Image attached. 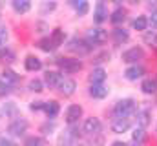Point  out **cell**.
Segmentation results:
<instances>
[{
	"mask_svg": "<svg viewBox=\"0 0 157 146\" xmlns=\"http://www.w3.org/2000/svg\"><path fill=\"white\" fill-rule=\"evenodd\" d=\"M44 113L49 117V119H53V117H57L59 115V110H60V106H59V102L57 101H48V102H44Z\"/></svg>",
	"mask_w": 157,
	"mask_h": 146,
	"instance_id": "obj_17",
	"label": "cell"
},
{
	"mask_svg": "<svg viewBox=\"0 0 157 146\" xmlns=\"http://www.w3.org/2000/svg\"><path fill=\"white\" fill-rule=\"evenodd\" d=\"M57 88H59V91H60L64 97H70V95H73V93H75L77 84H75V80H73V79H64V77H62V80H60V84H59Z\"/></svg>",
	"mask_w": 157,
	"mask_h": 146,
	"instance_id": "obj_7",
	"label": "cell"
},
{
	"mask_svg": "<svg viewBox=\"0 0 157 146\" xmlns=\"http://www.w3.org/2000/svg\"><path fill=\"white\" fill-rule=\"evenodd\" d=\"M144 75V68L143 66H132V68H128L126 71H124V77L128 79V80H137V79H141Z\"/></svg>",
	"mask_w": 157,
	"mask_h": 146,
	"instance_id": "obj_18",
	"label": "cell"
},
{
	"mask_svg": "<svg viewBox=\"0 0 157 146\" xmlns=\"http://www.w3.org/2000/svg\"><path fill=\"white\" fill-rule=\"evenodd\" d=\"M90 95L93 99H104V97H108V88L104 84H91L90 86Z\"/></svg>",
	"mask_w": 157,
	"mask_h": 146,
	"instance_id": "obj_13",
	"label": "cell"
},
{
	"mask_svg": "<svg viewBox=\"0 0 157 146\" xmlns=\"http://www.w3.org/2000/svg\"><path fill=\"white\" fill-rule=\"evenodd\" d=\"M73 9H75V13H77L78 17H84L86 13H88V9H90V4H88V0H70L68 2Z\"/></svg>",
	"mask_w": 157,
	"mask_h": 146,
	"instance_id": "obj_12",
	"label": "cell"
},
{
	"mask_svg": "<svg viewBox=\"0 0 157 146\" xmlns=\"http://www.w3.org/2000/svg\"><path fill=\"white\" fill-rule=\"evenodd\" d=\"M24 66H26V70H28V71H39L40 68H42V62H40L39 57L29 55V57L24 60Z\"/></svg>",
	"mask_w": 157,
	"mask_h": 146,
	"instance_id": "obj_20",
	"label": "cell"
},
{
	"mask_svg": "<svg viewBox=\"0 0 157 146\" xmlns=\"http://www.w3.org/2000/svg\"><path fill=\"white\" fill-rule=\"evenodd\" d=\"M0 55H2V46H0Z\"/></svg>",
	"mask_w": 157,
	"mask_h": 146,
	"instance_id": "obj_42",
	"label": "cell"
},
{
	"mask_svg": "<svg viewBox=\"0 0 157 146\" xmlns=\"http://www.w3.org/2000/svg\"><path fill=\"white\" fill-rule=\"evenodd\" d=\"M150 24H152L154 28H157V11H154V13H152V18H150Z\"/></svg>",
	"mask_w": 157,
	"mask_h": 146,
	"instance_id": "obj_38",
	"label": "cell"
},
{
	"mask_svg": "<svg viewBox=\"0 0 157 146\" xmlns=\"http://www.w3.org/2000/svg\"><path fill=\"white\" fill-rule=\"evenodd\" d=\"M104 59H106V60H108V59H110V53H102V55H99V57H97V60H95V62H104Z\"/></svg>",
	"mask_w": 157,
	"mask_h": 146,
	"instance_id": "obj_36",
	"label": "cell"
},
{
	"mask_svg": "<svg viewBox=\"0 0 157 146\" xmlns=\"http://www.w3.org/2000/svg\"><path fill=\"white\" fill-rule=\"evenodd\" d=\"M148 7H150V9H155V11H157V0H150Z\"/></svg>",
	"mask_w": 157,
	"mask_h": 146,
	"instance_id": "obj_39",
	"label": "cell"
},
{
	"mask_svg": "<svg viewBox=\"0 0 157 146\" xmlns=\"http://www.w3.org/2000/svg\"><path fill=\"white\" fill-rule=\"evenodd\" d=\"M84 133L86 135H95V133H101V121L97 117H90L84 121V126H82Z\"/></svg>",
	"mask_w": 157,
	"mask_h": 146,
	"instance_id": "obj_6",
	"label": "cell"
},
{
	"mask_svg": "<svg viewBox=\"0 0 157 146\" xmlns=\"http://www.w3.org/2000/svg\"><path fill=\"white\" fill-rule=\"evenodd\" d=\"M128 128H130V119H128V117H117V119L112 122V130H113L115 133H124Z\"/></svg>",
	"mask_w": 157,
	"mask_h": 146,
	"instance_id": "obj_10",
	"label": "cell"
},
{
	"mask_svg": "<svg viewBox=\"0 0 157 146\" xmlns=\"http://www.w3.org/2000/svg\"><path fill=\"white\" fill-rule=\"evenodd\" d=\"M132 139H133V143H135V144L143 143V139H144V128H135V130H133V133H132Z\"/></svg>",
	"mask_w": 157,
	"mask_h": 146,
	"instance_id": "obj_29",
	"label": "cell"
},
{
	"mask_svg": "<svg viewBox=\"0 0 157 146\" xmlns=\"http://www.w3.org/2000/svg\"><path fill=\"white\" fill-rule=\"evenodd\" d=\"M106 38H108V33H106L104 29H101V28H93V29H90V31H88V36H86V40H88L91 46H95V44H102Z\"/></svg>",
	"mask_w": 157,
	"mask_h": 146,
	"instance_id": "obj_5",
	"label": "cell"
},
{
	"mask_svg": "<svg viewBox=\"0 0 157 146\" xmlns=\"http://www.w3.org/2000/svg\"><path fill=\"white\" fill-rule=\"evenodd\" d=\"M57 66L60 68V71L70 73V75L82 70V62L78 59H71V57H59L57 59Z\"/></svg>",
	"mask_w": 157,
	"mask_h": 146,
	"instance_id": "obj_1",
	"label": "cell"
},
{
	"mask_svg": "<svg viewBox=\"0 0 157 146\" xmlns=\"http://www.w3.org/2000/svg\"><path fill=\"white\" fill-rule=\"evenodd\" d=\"M150 117H152L150 110H141V111H137V124H139V128H146V126L150 124Z\"/></svg>",
	"mask_w": 157,
	"mask_h": 146,
	"instance_id": "obj_22",
	"label": "cell"
},
{
	"mask_svg": "<svg viewBox=\"0 0 157 146\" xmlns=\"http://www.w3.org/2000/svg\"><path fill=\"white\" fill-rule=\"evenodd\" d=\"M106 18H108V11H106V6H104L102 2H99V4H97V7H95V11H93V20H95L97 24H102Z\"/></svg>",
	"mask_w": 157,
	"mask_h": 146,
	"instance_id": "obj_15",
	"label": "cell"
},
{
	"mask_svg": "<svg viewBox=\"0 0 157 146\" xmlns=\"http://www.w3.org/2000/svg\"><path fill=\"white\" fill-rule=\"evenodd\" d=\"M124 18H126V11L124 9H115L113 13H112V17H110V20H112V24H121V22H124Z\"/></svg>",
	"mask_w": 157,
	"mask_h": 146,
	"instance_id": "obj_26",
	"label": "cell"
},
{
	"mask_svg": "<svg viewBox=\"0 0 157 146\" xmlns=\"http://www.w3.org/2000/svg\"><path fill=\"white\" fill-rule=\"evenodd\" d=\"M113 111H115L117 117H130L135 111V101L133 99H122L115 104Z\"/></svg>",
	"mask_w": 157,
	"mask_h": 146,
	"instance_id": "obj_2",
	"label": "cell"
},
{
	"mask_svg": "<svg viewBox=\"0 0 157 146\" xmlns=\"http://www.w3.org/2000/svg\"><path fill=\"white\" fill-rule=\"evenodd\" d=\"M7 130H9L11 135H22V133H26V130H28V121L22 119V117H18V119H15V121L9 124Z\"/></svg>",
	"mask_w": 157,
	"mask_h": 146,
	"instance_id": "obj_8",
	"label": "cell"
},
{
	"mask_svg": "<svg viewBox=\"0 0 157 146\" xmlns=\"http://www.w3.org/2000/svg\"><path fill=\"white\" fill-rule=\"evenodd\" d=\"M144 59V49L143 48H130L128 51L122 53V62L126 64H135Z\"/></svg>",
	"mask_w": 157,
	"mask_h": 146,
	"instance_id": "obj_3",
	"label": "cell"
},
{
	"mask_svg": "<svg viewBox=\"0 0 157 146\" xmlns=\"http://www.w3.org/2000/svg\"><path fill=\"white\" fill-rule=\"evenodd\" d=\"M39 46H40V49H44V51H53V49H55L49 36H48V38H42V40L39 42Z\"/></svg>",
	"mask_w": 157,
	"mask_h": 146,
	"instance_id": "obj_31",
	"label": "cell"
},
{
	"mask_svg": "<svg viewBox=\"0 0 157 146\" xmlns=\"http://www.w3.org/2000/svg\"><path fill=\"white\" fill-rule=\"evenodd\" d=\"M68 49H70L71 53H80V55H84V53H88V51L91 49V44H90L88 40L71 38V40L68 42Z\"/></svg>",
	"mask_w": 157,
	"mask_h": 146,
	"instance_id": "obj_4",
	"label": "cell"
},
{
	"mask_svg": "<svg viewBox=\"0 0 157 146\" xmlns=\"http://www.w3.org/2000/svg\"><path fill=\"white\" fill-rule=\"evenodd\" d=\"M60 80H62V75L59 71H46V75H44V82L49 88H57L60 84Z\"/></svg>",
	"mask_w": 157,
	"mask_h": 146,
	"instance_id": "obj_14",
	"label": "cell"
},
{
	"mask_svg": "<svg viewBox=\"0 0 157 146\" xmlns=\"http://www.w3.org/2000/svg\"><path fill=\"white\" fill-rule=\"evenodd\" d=\"M148 24H150V20H148L146 17H137V18L133 20V28H135L137 31H144V29L148 28Z\"/></svg>",
	"mask_w": 157,
	"mask_h": 146,
	"instance_id": "obj_27",
	"label": "cell"
},
{
	"mask_svg": "<svg viewBox=\"0 0 157 146\" xmlns=\"http://www.w3.org/2000/svg\"><path fill=\"white\" fill-rule=\"evenodd\" d=\"M90 80H91V84H102L106 80V71L102 68H95L90 73Z\"/></svg>",
	"mask_w": 157,
	"mask_h": 146,
	"instance_id": "obj_21",
	"label": "cell"
},
{
	"mask_svg": "<svg viewBox=\"0 0 157 146\" xmlns=\"http://www.w3.org/2000/svg\"><path fill=\"white\" fill-rule=\"evenodd\" d=\"M26 146H44V141L39 137H31V139H26Z\"/></svg>",
	"mask_w": 157,
	"mask_h": 146,
	"instance_id": "obj_34",
	"label": "cell"
},
{
	"mask_svg": "<svg viewBox=\"0 0 157 146\" xmlns=\"http://www.w3.org/2000/svg\"><path fill=\"white\" fill-rule=\"evenodd\" d=\"M0 146H17L13 141H9V139H2L0 141Z\"/></svg>",
	"mask_w": 157,
	"mask_h": 146,
	"instance_id": "obj_37",
	"label": "cell"
},
{
	"mask_svg": "<svg viewBox=\"0 0 157 146\" xmlns=\"http://www.w3.org/2000/svg\"><path fill=\"white\" fill-rule=\"evenodd\" d=\"M55 7H57V2L55 0H44L40 9H42V13H48V11H53Z\"/></svg>",
	"mask_w": 157,
	"mask_h": 146,
	"instance_id": "obj_30",
	"label": "cell"
},
{
	"mask_svg": "<svg viewBox=\"0 0 157 146\" xmlns=\"http://www.w3.org/2000/svg\"><path fill=\"white\" fill-rule=\"evenodd\" d=\"M80 117H82V108H80L78 104H71V106L68 108V111H66V122H68L70 126H73Z\"/></svg>",
	"mask_w": 157,
	"mask_h": 146,
	"instance_id": "obj_9",
	"label": "cell"
},
{
	"mask_svg": "<svg viewBox=\"0 0 157 146\" xmlns=\"http://www.w3.org/2000/svg\"><path fill=\"white\" fill-rule=\"evenodd\" d=\"M29 108L33 110V111H39V110L44 108V102H31V106Z\"/></svg>",
	"mask_w": 157,
	"mask_h": 146,
	"instance_id": "obj_35",
	"label": "cell"
},
{
	"mask_svg": "<svg viewBox=\"0 0 157 146\" xmlns=\"http://www.w3.org/2000/svg\"><path fill=\"white\" fill-rule=\"evenodd\" d=\"M77 139H78L77 130H75V128H70L68 132H64V133L60 135L59 143H60V144H64V146H70V144H73V143H75Z\"/></svg>",
	"mask_w": 157,
	"mask_h": 146,
	"instance_id": "obj_11",
	"label": "cell"
},
{
	"mask_svg": "<svg viewBox=\"0 0 157 146\" xmlns=\"http://www.w3.org/2000/svg\"><path fill=\"white\" fill-rule=\"evenodd\" d=\"M112 146H124V143H121V141H115V143H113Z\"/></svg>",
	"mask_w": 157,
	"mask_h": 146,
	"instance_id": "obj_40",
	"label": "cell"
},
{
	"mask_svg": "<svg viewBox=\"0 0 157 146\" xmlns=\"http://www.w3.org/2000/svg\"><path fill=\"white\" fill-rule=\"evenodd\" d=\"M11 6H13V9L17 13L24 15V13H28L31 9V0H11Z\"/></svg>",
	"mask_w": 157,
	"mask_h": 146,
	"instance_id": "obj_16",
	"label": "cell"
},
{
	"mask_svg": "<svg viewBox=\"0 0 157 146\" xmlns=\"http://www.w3.org/2000/svg\"><path fill=\"white\" fill-rule=\"evenodd\" d=\"M49 38H51V44H53V48L57 49V48H59V46H62V42H64V31L57 28V29L51 33V36H49Z\"/></svg>",
	"mask_w": 157,
	"mask_h": 146,
	"instance_id": "obj_25",
	"label": "cell"
},
{
	"mask_svg": "<svg viewBox=\"0 0 157 146\" xmlns=\"http://www.w3.org/2000/svg\"><path fill=\"white\" fill-rule=\"evenodd\" d=\"M28 88H29L31 91H37V93H40V91H42V88H44V82H42L40 79H33V80H29Z\"/></svg>",
	"mask_w": 157,
	"mask_h": 146,
	"instance_id": "obj_28",
	"label": "cell"
},
{
	"mask_svg": "<svg viewBox=\"0 0 157 146\" xmlns=\"http://www.w3.org/2000/svg\"><path fill=\"white\" fill-rule=\"evenodd\" d=\"M144 42L150 44V46H154V48H157V33H148V35H144Z\"/></svg>",
	"mask_w": 157,
	"mask_h": 146,
	"instance_id": "obj_32",
	"label": "cell"
},
{
	"mask_svg": "<svg viewBox=\"0 0 157 146\" xmlns=\"http://www.w3.org/2000/svg\"><path fill=\"white\" fill-rule=\"evenodd\" d=\"M141 90L144 93H148V95L157 93V80H154V79H144L143 84H141Z\"/></svg>",
	"mask_w": 157,
	"mask_h": 146,
	"instance_id": "obj_23",
	"label": "cell"
},
{
	"mask_svg": "<svg viewBox=\"0 0 157 146\" xmlns=\"http://www.w3.org/2000/svg\"><path fill=\"white\" fill-rule=\"evenodd\" d=\"M112 36H113V42H115V44H124V42H128V38H130L128 31H126V29H121V28L113 29V31H112Z\"/></svg>",
	"mask_w": 157,
	"mask_h": 146,
	"instance_id": "obj_24",
	"label": "cell"
},
{
	"mask_svg": "<svg viewBox=\"0 0 157 146\" xmlns=\"http://www.w3.org/2000/svg\"><path fill=\"white\" fill-rule=\"evenodd\" d=\"M126 2H130V4H137V2H141V0H126Z\"/></svg>",
	"mask_w": 157,
	"mask_h": 146,
	"instance_id": "obj_41",
	"label": "cell"
},
{
	"mask_svg": "<svg viewBox=\"0 0 157 146\" xmlns=\"http://www.w3.org/2000/svg\"><path fill=\"white\" fill-rule=\"evenodd\" d=\"M7 36H9L7 28H6V26H0V46H4V44L7 42Z\"/></svg>",
	"mask_w": 157,
	"mask_h": 146,
	"instance_id": "obj_33",
	"label": "cell"
},
{
	"mask_svg": "<svg viewBox=\"0 0 157 146\" xmlns=\"http://www.w3.org/2000/svg\"><path fill=\"white\" fill-rule=\"evenodd\" d=\"M18 82V75L15 71H11V70H6V71L2 73V84L4 86H7V88H11V86H15Z\"/></svg>",
	"mask_w": 157,
	"mask_h": 146,
	"instance_id": "obj_19",
	"label": "cell"
}]
</instances>
